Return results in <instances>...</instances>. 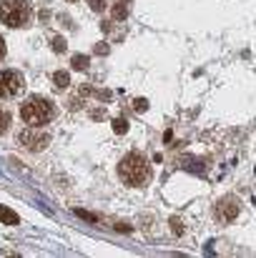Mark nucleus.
I'll list each match as a JSON object with an SVG mask.
<instances>
[{"instance_id": "obj_16", "label": "nucleus", "mask_w": 256, "mask_h": 258, "mask_svg": "<svg viewBox=\"0 0 256 258\" xmlns=\"http://www.w3.org/2000/svg\"><path fill=\"white\" fill-rule=\"evenodd\" d=\"M146 108H148V103H146L143 98H138V100H136V110H146Z\"/></svg>"}, {"instance_id": "obj_14", "label": "nucleus", "mask_w": 256, "mask_h": 258, "mask_svg": "<svg viewBox=\"0 0 256 258\" xmlns=\"http://www.w3.org/2000/svg\"><path fill=\"white\" fill-rule=\"evenodd\" d=\"M76 216H78V218H85V221H95V216H93V213H85V211H76Z\"/></svg>"}, {"instance_id": "obj_11", "label": "nucleus", "mask_w": 256, "mask_h": 258, "mask_svg": "<svg viewBox=\"0 0 256 258\" xmlns=\"http://www.w3.org/2000/svg\"><path fill=\"white\" fill-rule=\"evenodd\" d=\"M8 128H10V113L0 108V136H3V133H5Z\"/></svg>"}, {"instance_id": "obj_7", "label": "nucleus", "mask_w": 256, "mask_h": 258, "mask_svg": "<svg viewBox=\"0 0 256 258\" xmlns=\"http://www.w3.org/2000/svg\"><path fill=\"white\" fill-rule=\"evenodd\" d=\"M0 221H3V223H10V226H18L20 218H18V213H13L10 208H3V206H0Z\"/></svg>"}, {"instance_id": "obj_5", "label": "nucleus", "mask_w": 256, "mask_h": 258, "mask_svg": "<svg viewBox=\"0 0 256 258\" xmlns=\"http://www.w3.org/2000/svg\"><path fill=\"white\" fill-rule=\"evenodd\" d=\"M20 143H23L28 151H43V148H48L50 136H48V133H38V128L30 125L28 131L20 133Z\"/></svg>"}, {"instance_id": "obj_12", "label": "nucleus", "mask_w": 256, "mask_h": 258, "mask_svg": "<svg viewBox=\"0 0 256 258\" xmlns=\"http://www.w3.org/2000/svg\"><path fill=\"white\" fill-rule=\"evenodd\" d=\"M113 131H116V133H126V131H128V123H126L123 118H116V120H113Z\"/></svg>"}, {"instance_id": "obj_8", "label": "nucleus", "mask_w": 256, "mask_h": 258, "mask_svg": "<svg viewBox=\"0 0 256 258\" xmlns=\"http://www.w3.org/2000/svg\"><path fill=\"white\" fill-rule=\"evenodd\" d=\"M88 63H90V60H88V55H81V53L71 58V66H73L76 71H85V68H88Z\"/></svg>"}, {"instance_id": "obj_4", "label": "nucleus", "mask_w": 256, "mask_h": 258, "mask_svg": "<svg viewBox=\"0 0 256 258\" xmlns=\"http://www.w3.org/2000/svg\"><path fill=\"white\" fill-rule=\"evenodd\" d=\"M23 90V76L18 71H0V98H13Z\"/></svg>"}, {"instance_id": "obj_15", "label": "nucleus", "mask_w": 256, "mask_h": 258, "mask_svg": "<svg viewBox=\"0 0 256 258\" xmlns=\"http://www.w3.org/2000/svg\"><path fill=\"white\" fill-rule=\"evenodd\" d=\"M90 8H93L95 13H100V10H103V0H90Z\"/></svg>"}, {"instance_id": "obj_10", "label": "nucleus", "mask_w": 256, "mask_h": 258, "mask_svg": "<svg viewBox=\"0 0 256 258\" xmlns=\"http://www.w3.org/2000/svg\"><path fill=\"white\" fill-rule=\"evenodd\" d=\"M126 15H128V8H126L123 3H116V5H113V18H116V20H123Z\"/></svg>"}, {"instance_id": "obj_1", "label": "nucleus", "mask_w": 256, "mask_h": 258, "mask_svg": "<svg viewBox=\"0 0 256 258\" xmlns=\"http://www.w3.org/2000/svg\"><path fill=\"white\" fill-rule=\"evenodd\" d=\"M118 175L126 185L141 188L151 180V166L141 153H128L121 163H118Z\"/></svg>"}, {"instance_id": "obj_3", "label": "nucleus", "mask_w": 256, "mask_h": 258, "mask_svg": "<svg viewBox=\"0 0 256 258\" xmlns=\"http://www.w3.org/2000/svg\"><path fill=\"white\" fill-rule=\"evenodd\" d=\"M33 18L28 0H0V20L10 28H25Z\"/></svg>"}, {"instance_id": "obj_19", "label": "nucleus", "mask_w": 256, "mask_h": 258, "mask_svg": "<svg viewBox=\"0 0 256 258\" xmlns=\"http://www.w3.org/2000/svg\"><path fill=\"white\" fill-rule=\"evenodd\" d=\"M71 3H76V0H71Z\"/></svg>"}, {"instance_id": "obj_13", "label": "nucleus", "mask_w": 256, "mask_h": 258, "mask_svg": "<svg viewBox=\"0 0 256 258\" xmlns=\"http://www.w3.org/2000/svg\"><path fill=\"white\" fill-rule=\"evenodd\" d=\"M53 50H56V53H63V50H66V40H63V38H56V40H53Z\"/></svg>"}, {"instance_id": "obj_2", "label": "nucleus", "mask_w": 256, "mask_h": 258, "mask_svg": "<svg viewBox=\"0 0 256 258\" xmlns=\"http://www.w3.org/2000/svg\"><path fill=\"white\" fill-rule=\"evenodd\" d=\"M56 115V108L48 98L43 95H30L23 105H20V118L25 125H33V128H40L45 123H50Z\"/></svg>"}, {"instance_id": "obj_9", "label": "nucleus", "mask_w": 256, "mask_h": 258, "mask_svg": "<svg viewBox=\"0 0 256 258\" xmlns=\"http://www.w3.org/2000/svg\"><path fill=\"white\" fill-rule=\"evenodd\" d=\"M53 83H56V88H68L71 78H68V73H66V71H58V73L53 76Z\"/></svg>"}, {"instance_id": "obj_17", "label": "nucleus", "mask_w": 256, "mask_h": 258, "mask_svg": "<svg viewBox=\"0 0 256 258\" xmlns=\"http://www.w3.org/2000/svg\"><path fill=\"white\" fill-rule=\"evenodd\" d=\"M171 223H173V233H181V231H183V228H181V221H178V218H173Z\"/></svg>"}, {"instance_id": "obj_6", "label": "nucleus", "mask_w": 256, "mask_h": 258, "mask_svg": "<svg viewBox=\"0 0 256 258\" xmlns=\"http://www.w3.org/2000/svg\"><path fill=\"white\" fill-rule=\"evenodd\" d=\"M239 211H241V206H239V201L236 198H221L219 203H216V218L219 221H234L236 216H239Z\"/></svg>"}, {"instance_id": "obj_18", "label": "nucleus", "mask_w": 256, "mask_h": 258, "mask_svg": "<svg viewBox=\"0 0 256 258\" xmlns=\"http://www.w3.org/2000/svg\"><path fill=\"white\" fill-rule=\"evenodd\" d=\"M5 55V43H3V38H0V58Z\"/></svg>"}]
</instances>
